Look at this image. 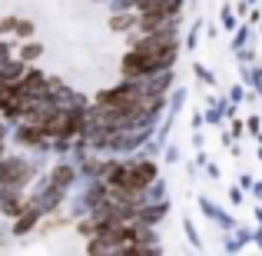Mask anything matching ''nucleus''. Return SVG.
I'll list each match as a JSON object with an SVG mask.
<instances>
[{
	"label": "nucleus",
	"instance_id": "obj_1",
	"mask_svg": "<svg viewBox=\"0 0 262 256\" xmlns=\"http://www.w3.org/2000/svg\"><path fill=\"white\" fill-rule=\"evenodd\" d=\"M37 220H40V206L37 203L24 206V210L17 213V226H13V233H17V237H24L27 230H33V226H37Z\"/></svg>",
	"mask_w": 262,
	"mask_h": 256
},
{
	"label": "nucleus",
	"instance_id": "obj_5",
	"mask_svg": "<svg viewBox=\"0 0 262 256\" xmlns=\"http://www.w3.org/2000/svg\"><path fill=\"white\" fill-rule=\"evenodd\" d=\"M17 33H20V37L33 33V24H30V20H17Z\"/></svg>",
	"mask_w": 262,
	"mask_h": 256
},
{
	"label": "nucleus",
	"instance_id": "obj_6",
	"mask_svg": "<svg viewBox=\"0 0 262 256\" xmlns=\"http://www.w3.org/2000/svg\"><path fill=\"white\" fill-rule=\"evenodd\" d=\"M0 30H4V33L17 30V17H7V20H0Z\"/></svg>",
	"mask_w": 262,
	"mask_h": 256
},
{
	"label": "nucleus",
	"instance_id": "obj_3",
	"mask_svg": "<svg viewBox=\"0 0 262 256\" xmlns=\"http://www.w3.org/2000/svg\"><path fill=\"white\" fill-rule=\"evenodd\" d=\"M133 24H136V13H116V17L110 20V27H113V30H129Z\"/></svg>",
	"mask_w": 262,
	"mask_h": 256
},
{
	"label": "nucleus",
	"instance_id": "obj_2",
	"mask_svg": "<svg viewBox=\"0 0 262 256\" xmlns=\"http://www.w3.org/2000/svg\"><path fill=\"white\" fill-rule=\"evenodd\" d=\"M73 180H77V170H73V167H57V170H53V176H50V183H57V186H63V190H67Z\"/></svg>",
	"mask_w": 262,
	"mask_h": 256
},
{
	"label": "nucleus",
	"instance_id": "obj_4",
	"mask_svg": "<svg viewBox=\"0 0 262 256\" xmlns=\"http://www.w3.org/2000/svg\"><path fill=\"white\" fill-rule=\"evenodd\" d=\"M40 53H43L40 44H24V47H20V60H24V64H27V60H37Z\"/></svg>",
	"mask_w": 262,
	"mask_h": 256
}]
</instances>
